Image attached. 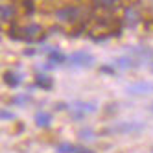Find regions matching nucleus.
<instances>
[{
  "mask_svg": "<svg viewBox=\"0 0 153 153\" xmlns=\"http://www.w3.org/2000/svg\"><path fill=\"white\" fill-rule=\"evenodd\" d=\"M146 127L144 122H137V120H129V122H116L111 131L113 133H122V135H129V133H138Z\"/></svg>",
  "mask_w": 153,
  "mask_h": 153,
  "instance_id": "f257e3e1",
  "label": "nucleus"
},
{
  "mask_svg": "<svg viewBox=\"0 0 153 153\" xmlns=\"http://www.w3.org/2000/svg\"><path fill=\"white\" fill-rule=\"evenodd\" d=\"M68 63L72 67H78V68H85V67H92L94 65V57L87 52H76L68 57Z\"/></svg>",
  "mask_w": 153,
  "mask_h": 153,
  "instance_id": "f03ea898",
  "label": "nucleus"
},
{
  "mask_svg": "<svg viewBox=\"0 0 153 153\" xmlns=\"http://www.w3.org/2000/svg\"><path fill=\"white\" fill-rule=\"evenodd\" d=\"M79 7L76 6H68V7H63L61 11L57 13L59 20H63V22H72V20H78L79 19Z\"/></svg>",
  "mask_w": 153,
  "mask_h": 153,
  "instance_id": "7ed1b4c3",
  "label": "nucleus"
},
{
  "mask_svg": "<svg viewBox=\"0 0 153 153\" xmlns=\"http://www.w3.org/2000/svg\"><path fill=\"white\" fill-rule=\"evenodd\" d=\"M129 94H149L153 92V83H148V81H140V83H135L127 89Z\"/></svg>",
  "mask_w": 153,
  "mask_h": 153,
  "instance_id": "20e7f679",
  "label": "nucleus"
},
{
  "mask_svg": "<svg viewBox=\"0 0 153 153\" xmlns=\"http://www.w3.org/2000/svg\"><path fill=\"white\" fill-rule=\"evenodd\" d=\"M48 61H52L53 65H63L68 61V56H65L63 52L56 50V48H50L48 50Z\"/></svg>",
  "mask_w": 153,
  "mask_h": 153,
  "instance_id": "39448f33",
  "label": "nucleus"
},
{
  "mask_svg": "<svg viewBox=\"0 0 153 153\" xmlns=\"http://www.w3.org/2000/svg\"><path fill=\"white\" fill-rule=\"evenodd\" d=\"M138 65H140V61L135 59V57H118V59L114 61V67L122 68V70L131 68V67H138Z\"/></svg>",
  "mask_w": 153,
  "mask_h": 153,
  "instance_id": "423d86ee",
  "label": "nucleus"
},
{
  "mask_svg": "<svg viewBox=\"0 0 153 153\" xmlns=\"http://www.w3.org/2000/svg\"><path fill=\"white\" fill-rule=\"evenodd\" d=\"M4 83L7 87H11V89H15V87H19L22 83V76L17 74V72H6L4 74Z\"/></svg>",
  "mask_w": 153,
  "mask_h": 153,
  "instance_id": "0eeeda50",
  "label": "nucleus"
},
{
  "mask_svg": "<svg viewBox=\"0 0 153 153\" xmlns=\"http://www.w3.org/2000/svg\"><path fill=\"white\" fill-rule=\"evenodd\" d=\"M52 83H53L52 78H48L45 72H39V74L35 76V87H39V89L48 91V89H52Z\"/></svg>",
  "mask_w": 153,
  "mask_h": 153,
  "instance_id": "6e6552de",
  "label": "nucleus"
},
{
  "mask_svg": "<svg viewBox=\"0 0 153 153\" xmlns=\"http://www.w3.org/2000/svg\"><path fill=\"white\" fill-rule=\"evenodd\" d=\"M70 109H78V111H83V113H94L98 105L89 103V102H74V103H70Z\"/></svg>",
  "mask_w": 153,
  "mask_h": 153,
  "instance_id": "1a4fd4ad",
  "label": "nucleus"
},
{
  "mask_svg": "<svg viewBox=\"0 0 153 153\" xmlns=\"http://www.w3.org/2000/svg\"><path fill=\"white\" fill-rule=\"evenodd\" d=\"M137 22H138V11L127 7L126 13H124V24H127V26H137Z\"/></svg>",
  "mask_w": 153,
  "mask_h": 153,
  "instance_id": "9d476101",
  "label": "nucleus"
},
{
  "mask_svg": "<svg viewBox=\"0 0 153 153\" xmlns=\"http://www.w3.org/2000/svg\"><path fill=\"white\" fill-rule=\"evenodd\" d=\"M35 124H37L39 127H48V126L52 124V114H50V113H37Z\"/></svg>",
  "mask_w": 153,
  "mask_h": 153,
  "instance_id": "9b49d317",
  "label": "nucleus"
},
{
  "mask_svg": "<svg viewBox=\"0 0 153 153\" xmlns=\"http://www.w3.org/2000/svg\"><path fill=\"white\" fill-rule=\"evenodd\" d=\"M92 2L98 6V7H107V9H111L118 4V0H92Z\"/></svg>",
  "mask_w": 153,
  "mask_h": 153,
  "instance_id": "f8f14e48",
  "label": "nucleus"
},
{
  "mask_svg": "<svg viewBox=\"0 0 153 153\" xmlns=\"http://www.w3.org/2000/svg\"><path fill=\"white\" fill-rule=\"evenodd\" d=\"M13 11H15L13 6H7V4L2 6V20H4V22H7V20L13 17Z\"/></svg>",
  "mask_w": 153,
  "mask_h": 153,
  "instance_id": "ddd939ff",
  "label": "nucleus"
},
{
  "mask_svg": "<svg viewBox=\"0 0 153 153\" xmlns=\"http://www.w3.org/2000/svg\"><path fill=\"white\" fill-rule=\"evenodd\" d=\"M72 153H96L87 146H72Z\"/></svg>",
  "mask_w": 153,
  "mask_h": 153,
  "instance_id": "4468645a",
  "label": "nucleus"
},
{
  "mask_svg": "<svg viewBox=\"0 0 153 153\" xmlns=\"http://www.w3.org/2000/svg\"><path fill=\"white\" fill-rule=\"evenodd\" d=\"M100 72H102V74L113 76V74H114V67H113V65H102V67H100Z\"/></svg>",
  "mask_w": 153,
  "mask_h": 153,
  "instance_id": "2eb2a0df",
  "label": "nucleus"
},
{
  "mask_svg": "<svg viewBox=\"0 0 153 153\" xmlns=\"http://www.w3.org/2000/svg\"><path fill=\"white\" fill-rule=\"evenodd\" d=\"M56 151L57 153H72V144H61V146H57Z\"/></svg>",
  "mask_w": 153,
  "mask_h": 153,
  "instance_id": "dca6fc26",
  "label": "nucleus"
},
{
  "mask_svg": "<svg viewBox=\"0 0 153 153\" xmlns=\"http://www.w3.org/2000/svg\"><path fill=\"white\" fill-rule=\"evenodd\" d=\"M79 137L85 138V140H92L94 138V133H91V129H83L81 133H79Z\"/></svg>",
  "mask_w": 153,
  "mask_h": 153,
  "instance_id": "f3484780",
  "label": "nucleus"
},
{
  "mask_svg": "<svg viewBox=\"0 0 153 153\" xmlns=\"http://www.w3.org/2000/svg\"><path fill=\"white\" fill-rule=\"evenodd\" d=\"M13 118V113L6 111V109H2V120H11Z\"/></svg>",
  "mask_w": 153,
  "mask_h": 153,
  "instance_id": "a211bd4d",
  "label": "nucleus"
},
{
  "mask_svg": "<svg viewBox=\"0 0 153 153\" xmlns=\"http://www.w3.org/2000/svg\"><path fill=\"white\" fill-rule=\"evenodd\" d=\"M24 53H26V56H35V48H28Z\"/></svg>",
  "mask_w": 153,
  "mask_h": 153,
  "instance_id": "6ab92c4d",
  "label": "nucleus"
},
{
  "mask_svg": "<svg viewBox=\"0 0 153 153\" xmlns=\"http://www.w3.org/2000/svg\"><path fill=\"white\" fill-rule=\"evenodd\" d=\"M148 111H149V113H153V103H151V105L148 107Z\"/></svg>",
  "mask_w": 153,
  "mask_h": 153,
  "instance_id": "aec40b11",
  "label": "nucleus"
}]
</instances>
